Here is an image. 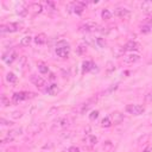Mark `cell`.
I'll list each match as a JSON object with an SVG mask.
<instances>
[{"label": "cell", "mask_w": 152, "mask_h": 152, "mask_svg": "<svg viewBox=\"0 0 152 152\" xmlns=\"http://www.w3.org/2000/svg\"><path fill=\"white\" fill-rule=\"evenodd\" d=\"M21 24H19V23H10V24H2L1 26H0V32L1 33H5V32H10V33H12V32H17V31H19V30H21Z\"/></svg>", "instance_id": "cell-1"}, {"label": "cell", "mask_w": 152, "mask_h": 152, "mask_svg": "<svg viewBox=\"0 0 152 152\" xmlns=\"http://www.w3.org/2000/svg\"><path fill=\"white\" fill-rule=\"evenodd\" d=\"M125 110L128 113V114H132V115H141L144 112H145V107L141 106V104H127Z\"/></svg>", "instance_id": "cell-2"}, {"label": "cell", "mask_w": 152, "mask_h": 152, "mask_svg": "<svg viewBox=\"0 0 152 152\" xmlns=\"http://www.w3.org/2000/svg\"><path fill=\"white\" fill-rule=\"evenodd\" d=\"M33 96H34L33 93L19 91V93H14V94H13L12 100H13L14 103H19V102H21V101H24V100H27V99H31V97H33Z\"/></svg>", "instance_id": "cell-3"}, {"label": "cell", "mask_w": 152, "mask_h": 152, "mask_svg": "<svg viewBox=\"0 0 152 152\" xmlns=\"http://www.w3.org/2000/svg\"><path fill=\"white\" fill-rule=\"evenodd\" d=\"M21 133H23V129H21V128L12 129V131L7 132V134H6V137H5V138H2V139H1V142H2V144H5V142H8V141H12V140H14L17 137H19Z\"/></svg>", "instance_id": "cell-4"}, {"label": "cell", "mask_w": 152, "mask_h": 152, "mask_svg": "<svg viewBox=\"0 0 152 152\" xmlns=\"http://www.w3.org/2000/svg\"><path fill=\"white\" fill-rule=\"evenodd\" d=\"M56 55L58 57H61V58H68L69 55H70V48H69V45L64 44L62 46H57L56 48Z\"/></svg>", "instance_id": "cell-5"}, {"label": "cell", "mask_w": 152, "mask_h": 152, "mask_svg": "<svg viewBox=\"0 0 152 152\" xmlns=\"http://www.w3.org/2000/svg\"><path fill=\"white\" fill-rule=\"evenodd\" d=\"M2 61L6 63V64H12L14 61H15V58H17V53L13 51V50H8V51H6V52H4L2 53Z\"/></svg>", "instance_id": "cell-6"}, {"label": "cell", "mask_w": 152, "mask_h": 152, "mask_svg": "<svg viewBox=\"0 0 152 152\" xmlns=\"http://www.w3.org/2000/svg\"><path fill=\"white\" fill-rule=\"evenodd\" d=\"M101 27L96 24V23H86L81 26V30L82 31H86V32H94V31H101L100 30Z\"/></svg>", "instance_id": "cell-7"}, {"label": "cell", "mask_w": 152, "mask_h": 152, "mask_svg": "<svg viewBox=\"0 0 152 152\" xmlns=\"http://www.w3.org/2000/svg\"><path fill=\"white\" fill-rule=\"evenodd\" d=\"M139 48H140V45H139L137 42H134V40H129V42H127V43L124 45L122 51H124V52L135 51V50H139Z\"/></svg>", "instance_id": "cell-8"}, {"label": "cell", "mask_w": 152, "mask_h": 152, "mask_svg": "<svg viewBox=\"0 0 152 152\" xmlns=\"http://www.w3.org/2000/svg\"><path fill=\"white\" fill-rule=\"evenodd\" d=\"M139 59H140V56H139V55H137V53H131V55L124 56L122 62H124L125 64H133V63H137Z\"/></svg>", "instance_id": "cell-9"}, {"label": "cell", "mask_w": 152, "mask_h": 152, "mask_svg": "<svg viewBox=\"0 0 152 152\" xmlns=\"http://www.w3.org/2000/svg\"><path fill=\"white\" fill-rule=\"evenodd\" d=\"M109 118H110L112 124H114V125H119V124L122 122V120H124V114L120 113V112H113V113L109 115Z\"/></svg>", "instance_id": "cell-10"}, {"label": "cell", "mask_w": 152, "mask_h": 152, "mask_svg": "<svg viewBox=\"0 0 152 152\" xmlns=\"http://www.w3.org/2000/svg\"><path fill=\"white\" fill-rule=\"evenodd\" d=\"M27 11H28V12H31L33 15H36V14L42 13V11H43V6H42L40 4L34 2V4H31V5L27 7Z\"/></svg>", "instance_id": "cell-11"}, {"label": "cell", "mask_w": 152, "mask_h": 152, "mask_svg": "<svg viewBox=\"0 0 152 152\" xmlns=\"http://www.w3.org/2000/svg\"><path fill=\"white\" fill-rule=\"evenodd\" d=\"M31 82H32L36 87H38V88H43V87L45 86L44 78L40 77V76H38V75H32V76H31Z\"/></svg>", "instance_id": "cell-12"}, {"label": "cell", "mask_w": 152, "mask_h": 152, "mask_svg": "<svg viewBox=\"0 0 152 152\" xmlns=\"http://www.w3.org/2000/svg\"><path fill=\"white\" fill-rule=\"evenodd\" d=\"M140 31L142 33H148V32L152 31V18H148L142 23V25L140 27Z\"/></svg>", "instance_id": "cell-13"}, {"label": "cell", "mask_w": 152, "mask_h": 152, "mask_svg": "<svg viewBox=\"0 0 152 152\" xmlns=\"http://www.w3.org/2000/svg\"><path fill=\"white\" fill-rule=\"evenodd\" d=\"M68 125H69V120L65 119V118H63V119H59L58 121H56V122L53 124L52 128H53V129H62V128H65Z\"/></svg>", "instance_id": "cell-14"}, {"label": "cell", "mask_w": 152, "mask_h": 152, "mask_svg": "<svg viewBox=\"0 0 152 152\" xmlns=\"http://www.w3.org/2000/svg\"><path fill=\"white\" fill-rule=\"evenodd\" d=\"M114 15L119 17V18H126L129 15V11L125 7H118L115 11H114Z\"/></svg>", "instance_id": "cell-15"}, {"label": "cell", "mask_w": 152, "mask_h": 152, "mask_svg": "<svg viewBox=\"0 0 152 152\" xmlns=\"http://www.w3.org/2000/svg\"><path fill=\"white\" fill-rule=\"evenodd\" d=\"M95 64L91 61H84L82 63V72H88V71H93L95 69Z\"/></svg>", "instance_id": "cell-16"}, {"label": "cell", "mask_w": 152, "mask_h": 152, "mask_svg": "<svg viewBox=\"0 0 152 152\" xmlns=\"http://www.w3.org/2000/svg\"><path fill=\"white\" fill-rule=\"evenodd\" d=\"M46 39H48V37H46L45 33H38V34L33 38V40H34V43H36L37 45H43V44H45V43H46Z\"/></svg>", "instance_id": "cell-17"}, {"label": "cell", "mask_w": 152, "mask_h": 152, "mask_svg": "<svg viewBox=\"0 0 152 152\" xmlns=\"http://www.w3.org/2000/svg\"><path fill=\"white\" fill-rule=\"evenodd\" d=\"M61 91V89H59V87L57 86V84H50L48 88H46V93L49 94V95H51V96H55V95H57L58 93Z\"/></svg>", "instance_id": "cell-18"}, {"label": "cell", "mask_w": 152, "mask_h": 152, "mask_svg": "<svg viewBox=\"0 0 152 152\" xmlns=\"http://www.w3.org/2000/svg\"><path fill=\"white\" fill-rule=\"evenodd\" d=\"M31 42H32V37H30V36H25V37L21 38V40H20V45H21V46H28V45L31 44Z\"/></svg>", "instance_id": "cell-19"}, {"label": "cell", "mask_w": 152, "mask_h": 152, "mask_svg": "<svg viewBox=\"0 0 152 152\" xmlns=\"http://www.w3.org/2000/svg\"><path fill=\"white\" fill-rule=\"evenodd\" d=\"M38 71L40 74H48L49 72V66L46 64H44V63H39L38 64Z\"/></svg>", "instance_id": "cell-20"}, {"label": "cell", "mask_w": 152, "mask_h": 152, "mask_svg": "<svg viewBox=\"0 0 152 152\" xmlns=\"http://www.w3.org/2000/svg\"><path fill=\"white\" fill-rule=\"evenodd\" d=\"M17 80H18V77H17L13 72H8V74L6 75V81L10 82V83H15Z\"/></svg>", "instance_id": "cell-21"}, {"label": "cell", "mask_w": 152, "mask_h": 152, "mask_svg": "<svg viewBox=\"0 0 152 152\" xmlns=\"http://www.w3.org/2000/svg\"><path fill=\"white\" fill-rule=\"evenodd\" d=\"M101 17H102V19H103V20H108V19H110L112 13H110V11H109V10L104 8V10L102 11V13H101Z\"/></svg>", "instance_id": "cell-22"}, {"label": "cell", "mask_w": 152, "mask_h": 152, "mask_svg": "<svg viewBox=\"0 0 152 152\" xmlns=\"http://www.w3.org/2000/svg\"><path fill=\"white\" fill-rule=\"evenodd\" d=\"M101 126H102V127H110V126H112L110 118H109V116L103 118V119H102V121H101Z\"/></svg>", "instance_id": "cell-23"}, {"label": "cell", "mask_w": 152, "mask_h": 152, "mask_svg": "<svg viewBox=\"0 0 152 152\" xmlns=\"http://www.w3.org/2000/svg\"><path fill=\"white\" fill-rule=\"evenodd\" d=\"M0 102H1V104H2L4 107H8V106H10V99H7V96H6L5 94L1 95V97H0Z\"/></svg>", "instance_id": "cell-24"}, {"label": "cell", "mask_w": 152, "mask_h": 152, "mask_svg": "<svg viewBox=\"0 0 152 152\" xmlns=\"http://www.w3.org/2000/svg\"><path fill=\"white\" fill-rule=\"evenodd\" d=\"M141 8L145 11V12H148L151 8H152V1H145L141 4Z\"/></svg>", "instance_id": "cell-25"}, {"label": "cell", "mask_w": 152, "mask_h": 152, "mask_svg": "<svg viewBox=\"0 0 152 152\" xmlns=\"http://www.w3.org/2000/svg\"><path fill=\"white\" fill-rule=\"evenodd\" d=\"M87 141L89 142V145H90V146H94V145L96 144L97 139H96V137H94V135H89V137H88V139H87Z\"/></svg>", "instance_id": "cell-26"}, {"label": "cell", "mask_w": 152, "mask_h": 152, "mask_svg": "<svg viewBox=\"0 0 152 152\" xmlns=\"http://www.w3.org/2000/svg\"><path fill=\"white\" fill-rule=\"evenodd\" d=\"M97 116H99V110H93V112L90 113V115H89V119H90L91 121H94V120L97 119Z\"/></svg>", "instance_id": "cell-27"}, {"label": "cell", "mask_w": 152, "mask_h": 152, "mask_svg": "<svg viewBox=\"0 0 152 152\" xmlns=\"http://www.w3.org/2000/svg\"><path fill=\"white\" fill-rule=\"evenodd\" d=\"M95 43H96V44H97L100 48H104V46H106V42H104L102 38H96Z\"/></svg>", "instance_id": "cell-28"}, {"label": "cell", "mask_w": 152, "mask_h": 152, "mask_svg": "<svg viewBox=\"0 0 152 152\" xmlns=\"http://www.w3.org/2000/svg\"><path fill=\"white\" fill-rule=\"evenodd\" d=\"M90 107H91V104H90V101H88L87 103H84V104L82 106V109H81V113L83 114V113H84V112H87V110H88V109H89Z\"/></svg>", "instance_id": "cell-29"}, {"label": "cell", "mask_w": 152, "mask_h": 152, "mask_svg": "<svg viewBox=\"0 0 152 152\" xmlns=\"http://www.w3.org/2000/svg\"><path fill=\"white\" fill-rule=\"evenodd\" d=\"M86 51H87V48H86L84 45H80V46H78V49H77V52H78L80 55H82V53H83V52H86Z\"/></svg>", "instance_id": "cell-30"}, {"label": "cell", "mask_w": 152, "mask_h": 152, "mask_svg": "<svg viewBox=\"0 0 152 152\" xmlns=\"http://www.w3.org/2000/svg\"><path fill=\"white\" fill-rule=\"evenodd\" d=\"M0 122H1V125H4V126H6V125H12L11 121H8V120H6V119H4V118L0 119Z\"/></svg>", "instance_id": "cell-31"}, {"label": "cell", "mask_w": 152, "mask_h": 152, "mask_svg": "<svg viewBox=\"0 0 152 152\" xmlns=\"http://www.w3.org/2000/svg\"><path fill=\"white\" fill-rule=\"evenodd\" d=\"M68 152H80V148L76 147V146H71L68 148Z\"/></svg>", "instance_id": "cell-32"}, {"label": "cell", "mask_w": 152, "mask_h": 152, "mask_svg": "<svg viewBox=\"0 0 152 152\" xmlns=\"http://www.w3.org/2000/svg\"><path fill=\"white\" fill-rule=\"evenodd\" d=\"M145 100H146V102H152V91H150V93L145 96Z\"/></svg>", "instance_id": "cell-33"}, {"label": "cell", "mask_w": 152, "mask_h": 152, "mask_svg": "<svg viewBox=\"0 0 152 152\" xmlns=\"http://www.w3.org/2000/svg\"><path fill=\"white\" fill-rule=\"evenodd\" d=\"M107 65H108V68H107V70H108V71H112V70H114V66H113V64H112L110 62H108V64H107Z\"/></svg>", "instance_id": "cell-34"}, {"label": "cell", "mask_w": 152, "mask_h": 152, "mask_svg": "<svg viewBox=\"0 0 152 152\" xmlns=\"http://www.w3.org/2000/svg\"><path fill=\"white\" fill-rule=\"evenodd\" d=\"M12 116H13V118H20V116H21V113H20V112H14V113L12 114Z\"/></svg>", "instance_id": "cell-35"}, {"label": "cell", "mask_w": 152, "mask_h": 152, "mask_svg": "<svg viewBox=\"0 0 152 152\" xmlns=\"http://www.w3.org/2000/svg\"><path fill=\"white\" fill-rule=\"evenodd\" d=\"M50 78H51V80H53V78H55V75H53V74H51V75H50Z\"/></svg>", "instance_id": "cell-36"}, {"label": "cell", "mask_w": 152, "mask_h": 152, "mask_svg": "<svg viewBox=\"0 0 152 152\" xmlns=\"http://www.w3.org/2000/svg\"><path fill=\"white\" fill-rule=\"evenodd\" d=\"M144 152H150V148H146V150H145Z\"/></svg>", "instance_id": "cell-37"}, {"label": "cell", "mask_w": 152, "mask_h": 152, "mask_svg": "<svg viewBox=\"0 0 152 152\" xmlns=\"http://www.w3.org/2000/svg\"><path fill=\"white\" fill-rule=\"evenodd\" d=\"M148 63H152V58H151V59H150V62H148Z\"/></svg>", "instance_id": "cell-38"}]
</instances>
